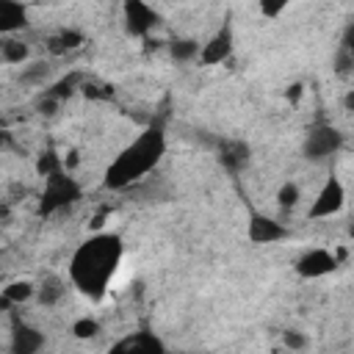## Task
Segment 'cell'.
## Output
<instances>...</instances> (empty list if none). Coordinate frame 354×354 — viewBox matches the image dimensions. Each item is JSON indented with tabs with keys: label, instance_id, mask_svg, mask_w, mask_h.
Masks as SVG:
<instances>
[{
	"label": "cell",
	"instance_id": "1",
	"mask_svg": "<svg viewBox=\"0 0 354 354\" xmlns=\"http://www.w3.org/2000/svg\"><path fill=\"white\" fill-rule=\"evenodd\" d=\"M124 243L116 232H94L77 243L69 257V282L77 293L100 301L122 263Z\"/></svg>",
	"mask_w": 354,
	"mask_h": 354
},
{
	"label": "cell",
	"instance_id": "2",
	"mask_svg": "<svg viewBox=\"0 0 354 354\" xmlns=\"http://www.w3.org/2000/svg\"><path fill=\"white\" fill-rule=\"evenodd\" d=\"M166 155V127L163 122L147 124L105 169L102 188L108 191H124L133 183L144 180Z\"/></svg>",
	"mask_w": 354,
	"mask_h": 354
},
{
	"label": "cell",
	"instance_id": "3",
	"mask_svg": "<svg viewBox=\"0 0 354 354\" xmlns=\"http://www.w3.org/2000/svg\"><path fill=\"white\" fill-rule=\"evenodd\" d=\"M80 199H83L80 183H77L66 169H61V171L44 177V188H41V194H39L36 216L50 218V216H55V213H61V210L77 205Z\"/></svg>",
	"mask_w": 354,
	"mask_h": 354
},
{
	"label": "cell",
	"instance_id": "4",
	"mask_svg": "<svg viewBox=\"0 0 354 354\" xmlns=\"http://www.w3.org/2000/svg\"><path fill=\"white\" fill-rule=\"evenodd\" d=\"M343 147V133L332 124V122H315L307 127L304 133V144H301V152L307 160H326L332 158L337 149Z\"/></svg>",
	"mask_w": 354,
	"mask_h": 354
},
{
	"label": "cell",
	"instance_id": "5",
	"mask_svg": "<svg viewBox=\"0 0 354 354\" xmlns=\"http://www.w3.org/2000/svg\"><path fill=\"white\" fill-rule=\"evenodd\" d=\"M343 205H346V185L337 177V171H329L324 177V183H321V188H318L310 210H307V218H313V221L332 218V216H337L343 210Z\"/></svg>",
	"mask_w": 354,
	"mask_h": 354
},
{
	"label": "cell",
	"instance_id": "6",
	"mask_svg": "<svg viewBox=\"0 0 354 354\" xmlns=\"http://www.w3.org/2000/svg\"><path fill=\"white\" fill-rule=\"evenodd\" d=\"M232 47H235V25H232V14H224L216 33L202 44L199 64L202 66H218L232 55Z\"/></svg>",
	"mask_w": 354,
	"mask_h": 354
},
{
	"label": "cell",
	"instance_id": "7",
	"mask_svg": "<svg viewBox=\"0 0 354 354\" xmlns=\"http://www.w3.org/2000/svg\"><path fill=\"white\" fill-rule=\"evenodd\" d=\"M246 238L257 246H268V243H279L293 238V230L288 224H282L279 218H271L260 210H249V224H246Z\"/></svg>",
	"mask_w": 354,
	"mask_h": 354
},
{
	"label": "cell",
	"instance_id": "8",
	"mask_svg": "<svg viewBox=\"0 0 354 354\" xmlns=\"http://www.w3.org/2000/svg\"><path fill=\"white\" fill-rule=\"evenodd\" d=\"M122 22H124V33L133 39H144L149 36V30L160 22V14L141 0H127L122 6Z\"/></svg>",
	"mask_w": 354,
	"mask_h": 354
},
{
	"label": "cell",
	"instance_id": "9",
	"mask_svg": "<svg viewBox=\"0 0 354 354\" xmlns=\"http://www.w3.org/2000/svg\"><path fill=\"white\" fill-rule=\"evenodd\" d=\"M108 354H166V343L149 332V329H138V332H130L124 337H119Z\"/></svg>",
	"mask_w": 354,
	"mask_h": 354
},
{
	"label": "cell",
	"instance_id": "10",
	"mask_svg": "<svg viewBox=\"0 0 354 354\" xmlns=\"http://www.w3.org/2000/svg\"><path fill=\"white\" fill-rule=\"evenodd\" d=\"M216 158L221 163L224 171L230 174H241L249 169V160H252V147L243 141V138H221L216 144Z\"/></svg>",
	"mask_w": 354,
	"mask_h": 354
},
{
	"label": "cell",
	"instance_id": "11",
	"mask_svg": "<svg viewBox=\"0 0 354 354\" xmlns=\"http://www.w3.org/2000/svg\"><path fill=\"white\" fill-rule=\"evenodd\" d=\"M337 254L329 252V249H310L304 252L299 260H296V274L301 279H321V277H329L335 268H337Z\"/></svg>",
	"mask_w": 354,
	"mask_h": 354
},
{
	"label": "cell",
	"instance_id": "12",
	"mask_svg": "<svg viewBox=\"0 0 354 354\" xmlns=\"http://www.w3.org/2000/svg\"><path fill=\"white\" fill-rule=\"evenodd\" d=\"M41 348H44V332L36 329L28 321L14 318L11 340H8V354H39Z\"/></svg>",
	"mask_w": 354,
	"mask_h": 354
},
{
	"label": "cell",
	"instance_id": "13",
	"mask_svg": "<svg viewBox=\"0 0 354 354\" xmlns=\"http://www.w3.org/2000/svg\"><path fill=\"white\" fill-rule=\"evenodd\" d=\"M28 25V8L17 0H0V30L8 36Z\"/></svg>",
	"mask_w": 354,
	"mask_h": 354
},
{
	"label": "cell",
	"instance_id": "14",
	"mask_svg": "<svg viewBox=\"0 0 354 354\" xmlns=\"http://www.w3.org/2000/svg\"><path fill=\"white\" fill-rule=\"evenodd\" d=\"M83 44H86V36H83L80 30H75V28H61L58 33H53V36L47 39V50H50L53 55L72 53V50H77V47H83Z\"/></svg>",
	"mask_w": 354,
	"mask_h": 354
},
{
	"label": "cell",
	"instance_id": "15",
	"mask_svg": "<svg viewBox=\"0 0 354 354\" xmlns=\"http://www.w3.org/2000/svg\"><path fill=\"white\" fill-rule=\"evenodd\" d=\"M64 293H66V282H64L61 277H55V274H47V277L36 285V301H39L41 307H55V304L64 299Z\"/></svg>",
	"mask_w": 354,
	"mask_h": 354
},
{
	"label": "cell",
	"instance_id": "16",
	"mask_svg": "<svg viewBox=\"0 0 354 354\" xmlns=\"http://www.w3.org/2000/svg\"><path fill=\"white\" fill-rule=\"evenodd\" d=\"M36 296V285L33 282H28V279H17V282H11V285H6L3 288V304L6 307H19V304H25V301H30Z\"/></svg>",
	"mask_w": 354,
	"mask_h": 354
},
{
	"label": "cell",
	"instance_id": "17",
	"mask_svg": "<svg viewBox=\"0 0 354 354\" xmlns=\"http://www.w3.org/2000/svg\"><path fill=\"white\" fill-rule=\"evenodd\" d=\"M86 83H83V75L80 72H72V75H66V77H61V80H55L53 86H47L41 94H47V97H53V100H66V97H72L75 94V88H83Z\"/></svg>",
	"mask_w": 354,
	"mask_h": 354
},
{
	"label": "cell",
	"instance_id": "18",
	"mask_svg": "<svg viewBox=\"0 0 354 354\" xmlns=\"http://www.w3.org/2000/svg\"><path fill=\"white\" fill-rule=\"evenodd\" d=\"M28 55H30V50H28V44L22 39L6 36L0 41V58H3V64H25Z\"/></svg>",
	"mask_w": 354,
	"mask_h": 354
},
{
	"label": "cell",
	"instance_id": "19",
	"mask_svg": "<svg viewBox=\"0 0 354 354\" xmlns=\"http://www.w3.org/2000/svg\"><path fill=\"white\" fill-rule=\"evenodd\" d=\"M199 53H202V44L196 39H174L169 44V55L180 64H188V61H199Z\"/></svg>",
	"mask_w": 354,
	"mask_h": 354
},
{
	"label": "cell",
	"instance_id": "20",
	"mask_svg": "<svg viewBox=\"0 0 354 354\" xmlns=\"http://www.w3.org/2000/svg\"><path fill=\"white\" fill-rule=\"evenodd\" d=\"M61 169H66V166H64L61 155H58L53 147H47V149L39 152V158H36V174H39V177H50V174H55V171H61Z\"/></svg>",
	"mask_w": 354,
	"mask_h": 354
},
{
	"label": "cell",
	"instance_id": "21",
	"mask_svg": "<svg viewBox=\"0 0 354 354\" xmlns=\"http://www.w3.org/2000/svg\"><path fill=\"white\" fill-rule=\"evenodd\" d=\"M299 199H301V188H299V183L285 180V183L279 185V191H277V205H279L282 210H293V207L299 205Z\"/></svg>",
	"mask_w": 354,
	"mask_h": 354
},
{
	"label": "cell",
	"instance_id": "22",
	"mask_svg": "<svg viewBox=\"0 0 354 354\" xmlns=\"http://www.w3.org/2000/svg\"><path fill=\"white\" fill-rule=\"evenodd\" d=\"M100 332H102V326H100V321L91 318V315H83V318H75V321H72V335H75L77 340H91V337H97Z\"/></svg>",
	"mask_w": 354,
	"mask_h": 354
},
{
	"label": "cell",
	"instance_id": "23",
	"mask_svg": "<svg viewBox=\"0 0 354 354\" xmlns=\"http://www.w3.org/2000/svg\"><path fill=\"white\" fill-rule=\"evenodd\" d=\"M47 75H50V66H47L44 61H36V64H30V66L22 69L19 80L28 83V86H41V83L47 80Z\"/></svg>",
	"mask_w": 354,
	"mask_h": 354
},
{
	"label": "cell",
	"instance_id": "24",
	"mask_svg": "<svg viewBox=\"0 0 354 354\" xmlns=\"http://www.w3.org/2000/svg\"><path fill=\"white\" fill-rule=\"evenodd\" d=\"M282 343H285L290 351H301V348L307 346V337H304L301 332H296V329H288V332H282Z\"/></svg>",
	"mask_w": 354,
	"mask_h": 354
},
{
	"label": "cell",
	"instance_id": "25",
	"mask_svg": "<svg viewBox=\"0 0 354 354\" xmlns=\"http://www.w3.org/2000/svg\"><path fill=\"white\" fill-rule=\"evenodd\" d=\"M335 66H337V72H340V75L354 72V55H351V53H346V50L340 47V50H337V55H335Z\"/></svg>",
	"mask_w": 354,
	"mask_h": 354
},
{
	"label": "cell",
	"instance_id": "26",
	"mask_svg": "<svg viewBox=\"0 0 354 354\" xmlns=\"http://www.w3.org/2000/svg\"><path fill=\"white\" fill-rule=\"evenodd\" d=\"M285 8H288V3H285V0H279V3H268V0H263V3H260V14H263V17H268V19H277Z\"/></svg>",
	"mask_w": 354,
	"mask_h": 354
},
{
	"label": "cell",
	"instance_id": "27",
	"mask_svg": "<svg viewBox=\"0 0 354 354\" xmlns=\"http://www.w3.org/2000/svg\"><path fill=\"white\" fill-rule=\"evenodd\" d=\"M340 47L346 50V53H351L354 55V17L348 19V25L343 28V39H340Z\"/></svg>",
	"mask_w": 354,
	"mask_h": 354
},
{
	"label": "cell",
	"instance_id": "28",
	"mask_svg": "<svg viewBox=\"0 0 354 354\" xmlns=\"http://www.w3.org/2000/svg\"><path fill=\"white\" fill-rule=\"evenodd\" d=\"M58 105H61V102H58V100H53V97H47V94H39V100H36V108H39L41 113H47V116H50V113H55V108H58Z\"/></svg>",
	"mask_w": 354,
	"mask_h": 354
},
{
	"label": "cell",
	"instance_id": "29",
	"mask_svg": "<svg viewBox=\"0 0 354 354\" xmlns=\"http://www.w3.org/2000/svg\"><path fill=\"white\" fill-rule=\"evenodd\" d=\"M301 91H304V86H301V83H293V86L288 88V94H285V97H288L290 102H296V100L301 97Z\"/></svg>",
	"mask_w": 354,
	"mask_h": 354
},
{
	"label": "cell",
	"instance_id": "30",
	"mask_svg": "<svg viewBox=\"0 0 354 354\" xmlns=\"http://www.w3.org/2000/svg\"><path fill=\"white\" fill-rule=\"evenodd\" d=\"M343 105H346V111H354V88H348V91H346Z\"/></svg>",
	"mask_w": 354,
	"mask_h": 354
},
{
	"label": "cell",
	"instance_id": "31",
	"mask_svg": "<svg viewBox=\"0 0 354 354\" xmlns=\"http://www.w3.org/2000/svg\"><path fill=\"white\" fill-rule=\"evenodd\" d=\"M348 235H351V238H354V218H351V221H348Z\"/></svg>",
	"mask_w": 354,
	"mask_h": 354
}]
</instances>
